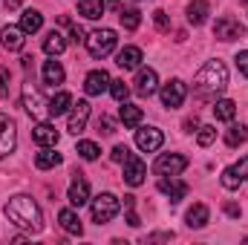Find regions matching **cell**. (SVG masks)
<instances>
[{
  "mask_svg": "<svg viewBox=\"0 0 248 245\" xmlns=\"http://www.w3.org/2000/svg\"><path fill=\"white\" fill-rule=\"evenodd\" d=\"M3 214H6V219H9L12 225H17V228H26V231H32V234H41V231H44V216H41V208H38V202H35L32 196H23V193L12 196V199L6 202Z\"/></svg>",
  "mask_w": 248,
  "mask_h": 245,
  "instance_id": "6da1fadb",
  "label": "cell"
},
{
  "mask_svg": "<svg viewBox=\"0 0 248 245\" xmlns=\"http://www.w3.org/2000/svg\"><path fill=\"white\" fill-rule=\"evenodd\" d=\"M228 87V69L222 61H208L193 78V92L199 98H217Z\"/></svg>",
  "mask_w": 248,
  "mask_h": 245,
  "instance_id": "7a4b0ae2",
  "label": "cell"
},
{
  "mask_svg": "<svg viewBox=\"0 0 248 245\" xmlns=\"http://www.w3.org/2000/svg\"><path fill=\"white\" fill-rule=\"evenodd\" d=\"M116 32L113 29H95V32H90L87 35V52L93 55V58H107L113 49H116Z\"/></svg>",
  "mask_w": 248,
  "mask_h": 245,
  "instance_id": "3957f363",
  "label": "cell"
},
{
  "mask_svg": "<svg viewBox=\"0 0 248 245\" xmlns=\"http://www.w3.org/2000/svg\"><path fill=\"white\" fill-rule=\"evenodd\" d=\"M119 211H122V202L113 193H98L93 199V222H98V225H107L110 219H116Z\"/></svg>",
  "mask_w": 248,
  "mask_h": 245,
  "instance_id": "277c9868",
  "label": "cell"
},
{
  "mask_svg": "<svg viewBox=\"0 0 248 245\" xmlns=\"http://www.w3.org/2000/svg\"><path fill=\"white\" fill-rule=\"evenodd\" d=\"M162 104L168 107V110H176V107H182L185 104V98H187V87H185V81L182 78H170L165 87H162Z\"/></svg>",
  "mask_w": 248,
  "mask_h": 245,
  "instance_id": "5b68a950",
  "label": "cell"
},
{
  "mask_svg": "<svg viewBox=\"0 0 248 245\" xmlns=\"http://www.w3.org/2000/svg\"><path fill=\"white\" fill-rule=\"evenodd\" d=\"M185 168H187V156H182V153H162L153 165V170L159 176H179Z\"/></svg>",
  "mask_w": 248,
  "mask_h": 245,
  "instance_id": "8992f818",
  "label": "cell"
},
{
  "mask_svg": "<svg viewBox=\"0 0 248 245\" xmlns=\"http://www.w3.org/2000/svg\"><path fill=\"white\" fill-rule=\"evenodd\" d=\"M246 35V26L237 20V17H217V23H214V38H219V41H237V38H243Z\"/></svg>",
  "mask_w": 248,
  "mask_h": 245,
  "instance_id": "52a82bcc",
  "label": "cell"
},
{
  "mask_svg": "<svg viewBox=\"0 0 248 245\" xmlns=\"http://www.w3.org/2000/svg\"><path fill=\"white\" fill-rule=\"evenodd\" d=\"M162 144H165V133H162L159 127H141V130H136V147H139V150L156 153Z\"/></svg>",
  "mask_w": 248,
  "mask_h": 245,
  "instance_id": "ba28073f",
  "label": "cell"
},
{
  "mask_svg": "<svg viewBox=\"0 0 248 245\" xmlns=\"http://www.w3.org/2000/svg\"><path fill=\"white\" fill-rule=\"evenodd\" d=\"M15 144H17V124L0 113V159L9 156L15 150Z\"/></svg>",
  "mask_w": 248,
  "mask_h": 245,
  "instance_id": "9c48e42d",
  "label": "cell"
},
{
  "mask_svg": "<svg viewBox=\"0 0 248 245\" xmlns=\"http://www.w3.org/2000/svg\"><path fill=\"white\" fill-rule=\"evenodd\" d=\"M144 176H147L144 162H141L136 153H130V156L124 159V182L130 184V187H139V184L144 182Z\"/></svg>",
  "mask_w": 248,
  "mask_h": 245,
  "instance_id": "30bf717a",
  "label": "cell"
},
{
  "mask_svg": "<svg viewBox=\"0 0 248 245\" xmlns=\"http://www.w3.org/2000/svg\"><path fill=\"white\" fill-rule=\"evenodd\" d=\"M87 122H90V104H87V101L72 104V107H69V122H66V130H69L72 136H78V133H84V130H87Z\"/></svg>",
  "mask_w": 248,
  "mask_h": 245,
  "instance_id": "8fae6325",
  "label": "cell"
},
{
  "mask_svg": "<svg viewBox=\"0 0 248 245\" xmlns=\"http://www.w3.org/2000/svg\"><path fill=\"white\" fill-rule=\"evenodd\" d=\"M75 179L69 184V193H66V199H69V205H75V208H81V205H87L90 202V182L84 179V173H72Z\"/></svg>",
  "mask_w": 248,
  "mask_h": 245,
  "instance_id": "7c38bea8",
  "label": "cell"
},
{
  "mask_svg": "<svg viewBox=\"0 0 248 245\" xmlns=\"http://www.w3.org/2000/svg\"><path fill=\"white\" fill-rule=\"evenodd\" d=\"M159 90V75H156V69H139V75H136V92L141 95V98H150L153 92Z\"/></svg>",
  "mask_w": 248,
  "mask_h": 245,
  "instance_id": "4fadbf2b",
  "label": "cell"
},
{
  "mask_svg": "<svg viewBox=\"0 0 248 245\" xmlns=\"http://www.w3.org/2000/svg\"><path fill=\"white\" fill-rule=\"evenodd\" d=\"M32 138H35V144H41V147H55L61 136H58V130L49 122H38L32 127Z\"/></svg>",
  "mask_w": 248,
  "mask_h": 245,
  "instance_id": "5bb4252c",
  "label": "cell"
},
{
  "mask_svg": "<svg viewBox=\"0 0 248 245\" xmlns=\"http://www.w3.org/2000/svg\"><path fill=\"white\" fill-rule=\"evenodd\" d=\"M110 75L104 72V69H93L87 78H84V90H87V95H101L104 90H110Z\"/></svg>",
  "mask_w": 248,
  "mask_h": 245,
  "instance_id": "9a60e30c",
  "label": "cell"
},
{
  "mask_svg": "<svg viewBox=\"0 0 248 245\" xmlns=\"http://www.w3.org/2000/svg\"><path fill=\"white\" fill-rule=\"evenodd\" d=\"M23 35H26V32H23L20 26H3V29H0V44H3L9 52H17V49H23V44H26Z\"/></svg>",
  "mask_w": 248,
  "mask_h": 245,
  "instance_id": "2e32d148",
  "label": "cell"
},
{
  "mask_svg": "<svg viewBox=\"0 0 248 245\" xmlns=\"http://www.w3.org/2000/svg\"><path fill=\"white\" fill-rule=\"evenodd\" d=\"M159 190H162L165 196H170V202H182L187 196V184L179 182L176 176H162V179H159Z\"/></svg>",
  "mask_w": 248,
  "mask_h": 245,
  "instance_id": "e0dca14e",
  "label": "cell"
},
{
  "mask_svg": "<svg viewBox=\"0 0 248 245\" xmlns=\"http://www.w3.org/2000/svg\"><path fill=\"white\" fill-rule=\"evenodd\" d=\"M58 222H61V228L66 231V234H75V237H81V234H84V225H81L78 214H75V211H69V208H63L61 214H58Z\"/></svg>",
  "mask_w": 248,
  "mask_h": 245,
  "instance_id": "ac0fdd59",
  "label": "cell"
},
{
  "mask_svg": "<svg viewBox=\"0 0 248 245\" xmlns=\"http://www.w3.org/2000/svg\"><path fill=\"white\" fill-rule=\"evenodd\" d=\"M208 0H190L187 3V23H193V26H202L205 20H208Z\"/></svg>",
  "mask_w": 248,
  "mask_h": 245,
  "instance_id": "d6986e66",
  "label": "cell"
},
{
  "mask_svg": "<svg viewBox=\"0 0 248 245\" xmlns=\"http://www.w3.org/2000/svg\"><path fill=\"white\" fill-rule=\"evenodd\" d=\"M69 107H72V95H69V92H58V95H52V98L46 101V113H49L52 119L63 116Z\"/></svg>",
  "mask_w": 248,
  "mask_h": 245,
  "instance_id": "ffe728a7",
  "label": "cell"
},
{
  "mask_svg": "<svg viewBox=\"0 0 248 245\" xmlns=\"http://www.w3.org/2000/svg\"><path fill=\"white\" fill-rule=\"evenodd\" d=\"M116 63H119L122 69H139V63H141V49H139V46H124L122 52L116 55Z\"/></svg>",
  "mask_w": 248,
  "mask_h": 245,
  "instance_id": "44dd1931",
  "label": "cell"
},
{
  "mask_svg": "<svg viewBox=\"0 0 248 245\" xmlns=\"http://www.w3.org/2000/svg\"><path fill=\"white\" fill-rule=\"evenodd\" d=\"M104 9H107L104 0H78V15H84L87 20H98Z\"/></svg>",
  "mask_w": 248,
  "mask_h": 245,
  "instance_id": "7402d4cb",
  "label": "cell"
},
{
  "mask_svg": "<svg viewBox=\"0 0 248 245\" xmlns=\"http://www.w3.org/2000/svg\"><path fill=\"white\" fill-rule=\"evenodd\" d=\"M208 216H211V211H208V205H202V202H196L190 211H187V228H205L208 225Z\"/></svg>",
  "mask_w": 248,
  "mask_h": 245,
  "instance_id": "603a6c76",
  "label": "cell"
},
{
  "mask_svg": "<svg viewBox=\"0 0 248 245\" xmlns=\"http://www.w3.org/2000/svg\"><path fill=\"white\" fill-rule=\"evenodd\" d=\"M41 26H44V15H41V12H35V9H26V12L20 15V29H23L26 35H35Z\"/></svg>",
  "mask_w": 248,
  "mask_h": 245,
  "instance_id": "cb8c5ba5",
  "label": "cell"
},
{
  "mask_svg": "<svg viewBox=\"0 0 248 245\" xmlns=\"http://www.w3.org/2000/svg\"><path fill=\"white\" fill-rule=\"evenodd\" d=\"M63 49H66V38H63L58 29H52V32H46V38H44V52L46 55H61Z\"/></svg>",
  "mask_w": 248,
  "mask_h": 245,
  "instance_id": "d4e9b609",
  "label": "cell"
},
{
  "mask_svg": "<svg viewBox=\"0 0 248 245\" xmlns=\"http://www.w3.org/2000/svg\"><path fill=\"white\" fill-rule=\"evenodd\" d=\"M63 159H61V153H55L52 147H44L38 156H35V165L41 168V170H52V168H58Z\"/></svg>",
  "mask_w": 248,
  "mask_h": 245,
  "instance_id": "484cf974",
  "label": "cell"
},
{
  "mask_svg": "<svg viewBox=\"0 0 248 245\" xmlns=\"http://www.w3.org/2000/svg\"><path fill=\"white\" fill-rule=\"evenodd\" d=\"M119 119H122L124 127H139V124H141V107H136V104H127V101H122Z\"/></svg>",
  "mask_w": 248,
  "mask_h": 245,
  "instance_id": "4316f807",
  "label": "cell"
},
{
  "mask_svg": "<svg viewBox=\"0 0 248 245\" xmlns=\"http://www.w3.org/2000/svg\"><path fill=\"white\" fill-rule=\"evenodd\" d=\"M23 107H26L29 116H41V110H44V98L38 95V90H32V87L23 90Z\"/></svg>",
  "mask_w": 248,
  "mask_h": 245,
  "instance_id": "83f0119b",
  "label": "cell"
},
{
  "mask_svg": "<svg viewBox=\"0 0 248 245\" xmlns=\"http://www.w3.org/2000/svg\"><path fill=\"white\" fill-rule=\"evenodd\" d=\"M214 116H217V122H234L237 104H234L231 98H219V101L214 104Z\"/></svg>",
  "mask_w": 248,
  "mask_h": 245,
  "instance_id": "f1b7e54d",
  "label": "cell"
},
{
  "mask_svg": "<svg viewBox=\"0 0 248 245\" xmlns=\"http://www.w3.org/2000/svg\"><path fill=\"white\" fill-rule=\"evenodd\" d=\"M248 141V127L246 124H231V130H225V144L228 147H240Z\"/></svg>",
  "mask_w": 248,
  "mask_h": 245,
  "instance_id": "f546056e",
  "label": "cell"
},
{
  "mask_svg": "<svg viewBox=\"0 0 248 245\" xmlns=\"http://www.w3.org/2000/svg\"><path fill=\"white\" fill-rule=\"evenodd\" d=\"M63 66L58 61H44V81L46 84H52V87H58V84H63Z\"/></svg>",
  "mask_w": 248,
  "mask_h": 245,
  "instance_id": "4dcf8cb0",
  "label": "cell"
},
{
  "mask_svg": "<svg viewBox=\"0 0 248 245\" xmlns=\"http://www.w3.org/2000/svg\"><path fill=\"white\" fill-rule=\"evenodd\" d=\"M119 20H122V26L127 32H133V29H139V23H141V12H139V9H122V12H119Z\"/></svg>",
  "mask_w": 248,
  "mask_h": 245,
  "instance_id": "1f68e13d",
  "label": "cell"
},
{
  "mask_svg": "<svg viewBox=\"0 0 248 245\" xmlns=\"http://www.w3.org/2000/svg\"><path fill=\"white\" fill-rule=\"evenodd\" d=\"M75 153H78L81 159L93 162V159H98V153H101V150H98V144H95V141H78V150H75Z\"/></svg>",
  "mask_w": 248,
  "mask_h": 245,
  "instance_id": "d6a6232c",
  "label": "cell"
},
{
  "mask_svg": "<svg viewBox=\"0 0 248 245\" xmlns=\"http://www.w3.org/2000/svg\"><path fill=\"white\" fill-rule=\"evenodd\" d=\"M214 138H217V127H199L196 130V141H199V147H208V144H214Z\"/></svg>",
  "mask_w": 248,
  "mask_h": 245,
  "instance_id": "836d02e7",
  "label": "cell"
},
{
  "mask_svg": "<svg viewBox=\"0 0 248 245\" xmlns=\"http://www.w3.org/2000/svg\"><path fill=\"white\" fill-rule=\"evenodd\" d=\"M110 95H113L116 101H127V95H130V87H127L124 81H110Z\"/></svg>",
  "mask_w": 248,
  "mask_h": 245,
  "instance_id": "e575fe53",
  "label": "cell"
},
{
  "mask_svg": "<svg viewBox=\"0 0 248 245\" xmlns=\"http://www.w3.org/2000/svg\"><path fill=\"white\" fill-rule=\"evenodd\" d=\"M95 127H98V133H101V136H113V133H116V122H113L110 116H101Z\"/></svg>",
  "mask_w": 248,
  "mask_h": 245,
  "instance_id": "d590c367",
  "label": "cell"
},
{
  "mask_svg": "<svg viewBox=\"0 0 248 245\" xmlns=\"http://www.w3.org/2000/svg\"><path fill=\"white\" fill-rule=\"evenodd\" d=\"M231 170H234V173H237L243 182H248V156H243V159H240V162H237Z\"/></svg>",
  "mask_w": 248,
  "mask_h": 245,
  "instance_id": "8d00e7d4",
  "label": "cell"
},
{
  "mask_svg": "<svg viewBox=\"0 0 248 245\" xmlns=\"http://www.w3.org/2000/svg\"><path fill=\"white\" fill-rule=\"evenodd\" d=\"M153 20H156V26H159L162 32H168V29H170V20H168V15H165L162 9H156V12H153Z\"/></svg>",
  "mask_w": 248,
  "mask_h": 245,
  "instance_id": "74e56055",
  "label": "cell"
},
{
  "mask_svg": "<svg viewBox=\"0 0 248 245\" xmlns=\"http://www.w3.org/2000/svg\"><path fill=\"white\" fill-rule=\"evenodd\" d=\"M234 61H237V69H240V72H243V75L248 78V49L237 52V58H234Z\"/></svg>",
  "mask_w": 248,
  "mask_h": 245,
  "instance_id": "f35d334b",
  "label": "cell"
},
{
  "mask_svg": "<svg viewBox=\"0 0 248 245\" xmlns=\"http://www.w3.org/2000/svg\"><path fill=\"white\" fill-rule=\"evenodd\" d=\"M127 156H130V147L127 144H116L113 147V162H124Z\"/></svg>",
  "mask_w": 248,
  "mask_h": 245,
  "instance_id": "ab89813d",
  "label": "cell"
},
{
  "mask_svg": "<svg viewBox=\"0 0 248 245\" xmlns=\"http://www.w3.org/2000/svg\"><path fill=\"white\" fill-rule=\"evenodd\" d=\"M9 92V66H0V95Z\"/></svg>",
  "mask_w": 248,
  "mask_h": 245,
  "instance_id": "60d3db41",
  "label": "cell"
},
{
  "mask_svg": "<svg viewBox=\"0 0 248 245\" xmlns=\"http://www.w3.org/2000/svg\"><path fill=\"white\" fill-rule=\"evenodd\" d=\"M182 127H185V133H193V130H199V119H196V116H190V119L182 122Z\"/></svg>",
  "mask_w": 248,
  "mask_h": 245,
  "instance_id": "b9f144b4",
  "label": "cell"
},
{
  "mask_svg": "<svg viewBox=\"0 0 248 245\" xmlns=\"http://www.w3.org/2000/svg\"><path fill=\"white\" fill-rule=\"evenodd\" d=\"M72 41H75V44L87 41V38H84V29H81V26H72Z\"/></svg>",
  "mask_w": 248,
  "mask_h": 245,
  "instance_id": "7bdbcfd3",
  "label": "cell"
},
{
  "mask_svg": "<svg viewBox=\"0 0 248 245\" xmlns=\"http://www.w3.org/2000/svg\"><path fill=\"white\" fill-rule=\"evenodd\" d=\"M225 214H228V216H240V208H237V205H225Z\"/></svg>",
  "mask_w": 248,
  "mask_h": 245,
  "instance_id": "ee69618b",
  "label": "cell"
},
{
  "mask_svg": "<svg viewBox=\"0 0 248 245\" xmlns=\"http://www.w3.org/2000/svg\"><path fill=\"white\" fill-rule=\"evenodd\" d=\"M20 6V0H6V9H17Z\"/></svg>",
  "mask_w": 248,
  "mask_h": 245,
  "instance_id": "f6af8a7d",
  "label": "cell"
},
{
  "mask_svg": "<svg viewBox=\"0 0 248 245\" xmlns=\"http://www.w3.org/2000/svg\"><path fill=\"white\" fill-rule=\"evenodd\" d=\"M243 3H248V0H243Z\"/></svg>",
  "mask_w": 248,
  "mask_h": 245,
  "instance_id": "bcb514c9",
  "label": "cell"
}]
</instances>
